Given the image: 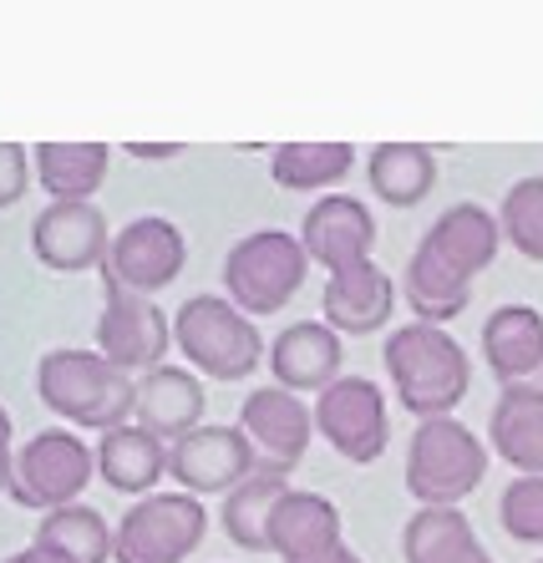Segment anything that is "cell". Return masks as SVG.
<instances>
[{
    "label": "cell",
    "mask_w": 543,
    "mask_h": 563,
    "mask_svg": "<svg viewBox=\"0 0 543 563\" xmlns=\"http://www.w3.org/2000/svg\"><path fill=\"white\" fill-rule=\"evenodd\" d=\"M381 361L397 401L417 421L452 417L473 391V361L463 341L447 335V325H422V320L397 325L381 345Z\"/></svg>",
    "instance_id": "obj_1"
},
{
    "label": "cell",
    "mask_w": 543,
    "mask_h": 563,
    "mask_svg": "<svg viewBox=\"0 0 543 563\" xmlns=\"http://www.w3.org/2000/svg\"><path fill=\"white\" fill-rule=\"evenodd\" d=\"M41 407L81 432H118L137 417V380L102 351H46L36 366Z\"/></svg>",
    "instance_id": "obj_2"
},
{
    "label": "cell",
    "mask_w": 543,
    "mask_h": 563,
    "mask_svg": "<svg viewBox=\"0 0 543 563\" xmlns=\"http://www.w3.org/2000/svg\"><path fill=\"white\" fill-rule=\"evenodd\" d=\"M173 345L199 376L250 380L269 361L265 335L229 295H188L173 310Z\"/></svg>",
    "instance_id": "obj_3"
},
{
    "label": "cell",
    "mask_w": 543,
    "mask_h": 563,
    "mask_svg": "<svg viewBox=\"0 0 543 563\" xmlns=\"http://www.w3.org/2000/svg\"><path fill=\"white\" fill-rule=\"evenodd\" d=\"M488 477V446L457 417L417 421L407 442V493L422 508H457Z\"/></svg>",
    "instance_id": "obj_4"
},
{
    "label": "cell",
    "mask_w": 543,
    "mask_h": 563,
    "mask_svg": "<svg viewBox=\"0 0 543 563\" xmlns=\"http://www.w3.org/2000/svg\"><path fill=\"white\" fill-rule=\"evenodd\" d=\"M310 254L300 234L285 229H254L224 254V295L250 314H279L306 289Z\"/></svg>",
    "instance_id": "obj_5"
},
{
    "label": "cell",
    "mask_w": 543,
    "mask_h": 563,
    "mask_svg": "<svg viewBox=\"0 0 543 563\" xmlns=\"http://www.w3.org/2000/svg\"><path fill=\"white\" fill-rule=\"evenodd\" d=\"M92 477H97V446H87L67 427H46V432L26 437L15 446V467L5 493H11L15 508L52 512L77 503Z\"/></svg>",
    "instance_id": "obj_6"
},
{
    "label": "cell",
    "mask_w": 543,
    "mask_h": 563,
    "mask_svg": "<svg viewBox=\"0 0 543 563\" xmlns=\"http://www.w3.org/2000/svg\"><path fill=\"white\" fill-rule=\"evenodd\" d=\"M209 533V512L193 493H147L118 518L112 563H184Z\"/></svg>",
    "instance_id": "obj_7"
},
{
    "label": "cell",
    "mask_w": 543,
    "mask_h": 563,
    "mask_svg": "<svg viewBox=\"0 0 543 563\" xmlns=\"http://www.w3.org/2000/svg\"><path fill=\"white\" fill-rule=\"evenodd\" d=\"M97 351L128 376L168 366L173 320L153 305V295L122 289L118 279H102V314H97Z\"/></svg>",
    "instance_id": "obj_8"
},
{
    "label": "cell",
    "mask_w": 543,
    "mask_h": 563,
    "mask_svg": "<svg viewBox=\"0 0 543 563\" xmlns=\"http://www.w3.org/2000/svg\"><path fill=\"white\" fill-rule=\"evenodd\" d=\"M315 437H325L335 457L356 462V467L381 462L391 442L386 391L372 376H341L315 396Z\"/></svg>",
    "instance_id": "obj_9"
},
{
    "label": "cell",
    "mask_w": 543,
    "mask_h": 563,
    "mask_svg": "<svg viewBox=\"0 0 543 563\" xmlns=\"http://www.w3.org/2000/svg\"><path fill=\"white\" fill-rule=\"evenodd\" d=\"M239 432L250 437L259 477H290L315 442V407L285 386H259L239 407Z\"/></svg>",
    "instance_id": "obj_10"
},
{
    "label": "cell",
    "mask_w": 543,
    "mask_h": 563,
    "mask_svg": "<svg viewBox=\"0 0 543 563\" xmlns=\"http://www.w3.org/2000/svg\"><path fill=\"white\" fill-rule=\"evenodd\" d=\"M168 477L178 483V493L224 498L244 477H259V462H254V446L239 427H209L203 421L168 446Z\"/></svg>",
    "instance_id": "obj_11"
},
{
    "label": "cell",
    "mask_w": 543,
    "mask_h": 563,
    "mask_svg": "<svg viewBox=\"0 0 543 563\" xmlns=\"http://www.w3.org/2000/svg\"><path fill=\"white\" fill-rule=\"evenodd\" d=\"M184 264H188L184 229L163 219V213H143V219L122 223L112 234L102 279H118L122 289H137V295H158V289H168L184 275Z\"/></svg>",
    "instance_id": "obj_12"
},
{
    "label": "cell",
    "mask_w": 543,
    "mask_h": 563,
    "mask_svg": "<svg viewBox=\"0 0 543 563\" xmlns=\"http://www.w3.org/2000/svg\"><path fill=\"white\" fill-rule=\"evenodd\" d=\"M31 250L52 275H81L107 264L112 229L97 203H46L31 223Z\"/></svg>",
    "instance_id": "obj_13"
},
{
    "label": "cell",
    "mask_w": 543,
    "mask_h": 563,
    "mask_svg": "<svg viewBox=\"0 0 543 563\" xmlns=\"http://www.w3.org/2000/svg\"><path fill=\"white\" fill-rule=\"evenodd\" d=\"M300 244H306L310 264H320L325 275L366 264L376 250V213L351 194H320L306 209Z\"/></svg>",
    "instance_id": "obj_14"
},
{
    "label": "cell",
    "mask_w": 543,
    "mask_h": 563,
    "mask_svg": "<svg viewBox=\"0 0 543 563\" xmlns=\"http://www.w3.org/2000/svg\"><path fill=\"white\" fill-rule=\"evenodd\" d=\"M345 335L331 330L325 320H295L269 341V371L275 386L295 396H320L325 386L345 376Z\"/></svg>",
    "instance_id": "obj_15"
},
{
    "label": "cell",
    "mask_w": 543,
    "mask_h": 563,
    "mask_svg": "<svg viewBox=\"0 0 543 563\" xmlns=\"http://www.w3.org/2000/svg\"><path fill=\"white\" fill-rule=\"evenodd\" d=\"M391 310H397V279L386 275L376 260L325 275L320 314H325V325L341 330V335H376V330H386Z\"/></svg>",
    "instance_id": "obj_16"
},
{
    "label": "cell",
    "mask_w": 543,
    "mask_h": 563,
    "mask_svg": "<svg viewBox=\"0 0 543 563\" xmlns=\"http://www.w3.org/2000/svg\"><path fill=\"white\" fill-rule=\"evenodd\" d=\"M422 250L437 254L463 279H477L498 260V250H503V223H498V213L483 209V203H452L422 234Z\"/></svg>",
    "instance_id": "obj_17"
},
{
    "label": "cell",
    "mask_w": 543,
    "mask_h": 563,
    "mask_svg": "<svg viewBox=\"0 0 543 563\" xmlns=\"http://www.w3.org/2000/svg\"><path fill=\"white\" fill-rule=\"evenodd\" d=\"M345 543L341 528V508H335L325 493H300L290 487L275 508V523H269V553L285 563H310L320 553H331Z\"/></svg>",
    "instance_id": "obj_18"
},
{
    "label": "cell",
    "mask_w": 543,
    "mask_h": 563,
    "mask_svg": "<svg viewBox=\"0 0 543 563\" xmlns=\"http://www.w3.org/2000/svg\"><path fill=\"white\" fill-rule=\"evenodd\" d=\"M203 407H209V396H203V380L184 366H158L137 376V427L153 432L158 442H178L188 437L193 427H203Z\"/></svg>",
    "instance_id": "obj_19"
},
{
    "label": "cell",
    "mask_w": 543,
    "mask_h": 563,
    "mask_svg": "<svg viewBox=\"0 0 543 563\" xmlns=\"http://www.w3.org/2000/svg\"><path fill=\"white\" fill-rule=\"evenodd\" d=\"M488 442L518 477H543V386H503L488 417Z\"/></svg>",
    "instance_id": "obj_20"
},
{
    "label": "cell",
    "mask_w": 543,
    "mask_h": 563,
    "mask_svg": "<svg viewBox=\"0 0 543 563\" xmlns=\"http://www.w3.org/2000/svg\"><path fill=\"white\" fill-rule=\"evenodd\" d=\"M483 361L503 386H523L543 371V314L533 305H498L483 320Z\"/></svg>",
    "instance_id": "obj_21"
},
{
    "label": "cell",
    "mask_w": 543,
    "mask_h": 563,
    "mask_svg": "<svg viewBox=\"0 0 543 563\" xmlns=\"http://www.w3.org/2000/svg\"><path fill=\"white\" fill-rule=\"evenodd\" d=\"M97 477H102L112 493L147 498V493L168 477V442L143 432L137 421H128L118 432H102V442H97Z\"/></svg>",
    "instance_id": "obj_22"
},
{
    "label": "cell",
    "mask_w": 543,
    "mask_h": 563,
    "mask_svg": "<svg viewBox=\"0 0 543 563\" xmlns=\"http://www.w3.org/2000/svg\"><path fill=\"white\" fill-rule=\"evenodd\" d=\"M36 184L52 194V203H92V194L107 184L112 147L107 143H36L31 147Z\"/></svg>",
    "instance_id": "obj_23"
},
{
    "label": "cell",
    "mask_w": 543,
    "mask_h": 563,
    "mask_svg": "<svg viewBox=\"0 0 543 563\" xmlns=\"http://www.w3.org/2000/svg\"><path fill=\"white\" fill-rule=\"evenodd\" d=\"M407 563H488V549L463 508H417L401 528Z\"/></svg>",
    "instance_id": "obj_24"
},
{
    "label": "cell",
    "mask_w": 543,
    "mask_h": 563,
    "mask_svg": "<svg viewBox=\"0 0 543 563\" xmlns=\"http://www.w3.org/2000/svg\"><path fill=\"white\" fill-rule=\"evenodd\" d=\"M366 184L391 209H417L437 188V153L426 143H381L366 157Z\"/></svg>",
    "instance_id": "obj_25"
},
{
    "label": "cell",
    "mask_w": 543,
    "mask_h": 563,
    "mask_svg": "<svg viewBox=\"0 0 543 563\" xmlns=\"http://www.w3.org/2000/svg\"><path fill=\"white\" fill-rule=\"evenodd\" d=\"M31 543L56 553L62 563H112L118 528H107V518L97 508H87V503H67V508L41 512Z\"/></svg>",
    "instance_id": "obj_26"
},
{
    "label": "cell",
    "mask_w": 543,
    "mask_h": 563,
    "mask_svg": "<svg viewBox=\"0 0 543 563\" xmlns=\"http://www.w3.org/2000/svg\"><path fill=\"white\" fill-rule=\"evenodd\" d=\"M401 295H407L411 314H417L422 325H447V320H457V314L467 310V300H473V279H463L457 269H447L437 254H426L422 244H417L407 269H401Z\"/></svg>",
    "instance_id": "obj_27"
},
{
    "label": "cell",
    "mask_w": 543,
    "mask_h": 563,
    "mask_svg": "<svg viewBox=\"0 0 543 563\" xmlns=\"http://www.w3.org/2000/svg\"><path fill=\"white\" fill-rule=\"evenodd\" d=\"M356 168V147L351 143H279L269 153V178L285 194H325L341 188Z\"/></svg>",
    "instance_id": "obj_28"
},
{
    "label": "cell",
    "mask_w": 543,
    "mask_h": 563,
    "mask_svg": "<svg viewBox=\"0 0 543 563\" xmlns=\"http://www.w3.org/2000/svg\"><path fill=\"white\" fill-rule=\"evenodd\" d=\"M290 493V477H244L224 493V538L244 553H269V523L279 498Z\"/></svg>",
    "instance_id": "obj_29"
},
{
    "label": "cell",
    "mask_w": 543,
    "mask_h": 563,
    "mask_svg": "<svg viewBox=\"0 0 543 563\" xmlns=\"http://www.w3.org/2000/svg\"><path fill=\"white\" fill-rule=\"evenodd\" d=\"M498 223H503V244H513L523 260L543 264V173L518 178L498 203Z\"/></svg>",
    "instance_id": "obj_30"
},
{
    "label": "cell",
    "mask_w": 543,
    "mask_h": 563,
    "mask_svg": "<svg viewBox=\"0 0 543 563\" xmlns=\"http://www.w3.org/2000/svg\"><path fill=\"white\" fill-rule=\"evenodd\" d=\"M498 523L513 543L543 549V477H513L498 498Z\"/></svg>",
    "instance_id": "obj_31"
},
{
    "label": "cell",
    "mask_w": 543,
    "mask_h": 563,
    "mask_svg": "<svg viewBox=\"0 0 543 563\" xmlns=\"http://www.w3.org/2000/svg\"><path fill=\"white\" fill-rule=\"evenodd\" d=\"M31 147L21 143H0V209H11V203H21V194H26L31 184Z\"/></svg>",
    "instance_id": "obj_32"
},
{
    "label": "cell",
    "mask_w": 543,
    "mask_h": 563,
    "mask_svg": "<svg viewBox=\"0 0 543 563\" xmlns=\"http://www.w3.org/2000/svg\"><path fill=\"white\" fill-rule=\"evenodd\" d=\"M11 467H15V427H11V411L0 407V493L11 487Z\"/></svg>",
    "instance_id": "obj_33"
},
{
    "label": "cell",
    "mask_w": 543,
    "mask_h": 563,
    "mask_svg": "<svg viewBox=\"0 0 543 563\" xmlns=\"http://www.w3.org/2000/svg\"><path fill=\"white\" fill-rule=\"evenodd\" d=\"M128 153L133 157H173V153H184V143H133Z\"/></svg>",
    "instance_id": "obj_34"
},
{
    "label": "cell",
    "mask_w": 543,
    "mask_h": 563,
    "mask_svg": "<svg viewBox=\"0 0 543 563\" xmlns=\"http://www.w3.org/2000/svg\"><path fill=\"white\" fill-rule=\"evenodd\" d=\"M0 563H62V559H56V553H46V549H36V543H31V549L11 553V559H0Z\"/></svg>",
    "instance_id": "obj_35"
},
{
    "label": "cell",
    "mask_w": 543,
    "mask_h": 563,
    "mask_svg": "<svg viewBox=\"0 0 543 563\" xmlns=\"http://www.w3.org/2000/svg\"><path fill=\"white\" fill-rule=\"evenodd\" d=\"M310 563H366V559H361V553H356V549H345V543H341V549H331V553H320V559H310Z\"/></svg>",
    "instance_id": "obj_36"
},
{
    "label": "cell",
    "mask_w": 543,
    "mask_h": 563,
    "mask_svg": "<svg viewBox=\"0 0 543 563\" xmlns=\"http://www.w3.org/2000/svg\"><path fill=\"white\" fill-rule=\"evenodd\" d=\"M533 563H543V559H533Z\"/></svg>",
    "instance_id": "obj_37"
},
{
    "label": "cell",
    "mask_w": 543,
    "mask_h": 563,
    "mask_svg": "<svg viewBox=\"0 0 543 563\" xmlns=\"http://www.w3.org/2000/svg\"><path fill=\"white\" fill-rule=\"evenodd\" d=\"M488 563H492V559H488Z\"/></svg>",
    "instance_id": "obj_38"
}]
</instances>
